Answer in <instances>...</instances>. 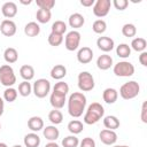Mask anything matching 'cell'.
Masks as SVG:
<instances>
[{
  "instance_id": "obj_49",
  "label": "cell",
  "mask_w": 147,
  "mask_h": 147,
  "mask_svg": "<svg viewBox=\"0 0 147 147\" xmlns=\"http://www.w3.org/2000/svg\"><path fill=\"white\" fill-rule=\"evenodd\" d=\"M0 147H8V146L5 142H0Z\"/></svg>"
},
{
  "instance_id": "obj_33",
  "label": "cell",
  "mask_w": 147,
  "mask_h": 147,
  "mask_svg": "<svg viewBox=\"0 0 147 147\" xmlns=\"http://www.w3.org/2000/svg\"><path fill=\"white\" fill-rule=\"evenodd\" d=\"M17 90H15L14 87H7L3 91V100L7 102H14L17 99Z\"/></svg>"
},
{
  "instance_id": "obj_22",
  "label": "cell",
  "mask_w": 147,
  "mask_h": 147,
  "mask_svg": "<svg viewBox=\"0 0 147 147\" xmlns=\"http://www.w3.org/2000/svg\"><path fill=\"white\" fill-rule=\"evenodd\" d=\"M67 75V68L63 64H56L51 70V77L56 80H61Z\"/></svg>"
},
{
  "instance_id": "obj_50",
  "label": "cell",
  "mask_w": 147,
  "mask_h": 147,
  "mask_svg": "<svg viewBox=\"0 0 147 147\" xmlns=\"http://www.w3.org/2000/svg\"><path fill=\"white\" fill-rule=\"evenodd\" d=\"M114 147H129V146H126V145H116Z\"/></svg>"
},
{
  "instance_id": "obj_18",
  "label": "cell",
  "mask_w": 147,
  "mask_h": 147,
  "mask_svg": "<svg viewBox=\"0 0 147 147\" xmlns=\"http://www.w3.org/2000/svg\"><path fill=\"white\" fill-rule=\"evenodd\" d=\"M117 98H118V92H117L115 88H113V87L106 88V90L103 91V93H102V99H103V101H105L106 103H108V105L115 103V102L117 101Z\"/></svg>"
},
{
  "instance_id": "obj_7",
  "label": "cell",
  "mask_w": 147,
  "mask_h": 147,
  "mask_svg": "<svg viewBox=\"0 0 147 147\" xmlns=\"http://www.w3.org/2000/svg\"><path fill=\"white\" fill-rule=\"evenodd\" d=\"M94 78L88 71H82L78 75V87L82 92H90L94 88Z\"/></svg>"
},
{
  "instance_id": "obj_5",
  "label": "cell",
  "mask_w": 147,
  "mask_h": 147,
  "mask_svg": "<svg viewBox=\"0 0 147 147\" xmlns=\"http://www.w3.org/2000/svg\"><path fill=\"white\" fill-rule=\"evenodd\" d=\"M32 92L39 99H42V98L47 96L48 93L51 92V83H49V80L46 79V78H39V79H37L33 83Z\"/></svg>"
},
{
  "instance_id": "obj_26",
  "label": "cell",
  "mask_w": 147,
  "mask_h": 147,
  "mask_svg": "<svg viewBox=\"0 0 147 147\" xmlns=\"http://www.w3.org/2000/svg\"><path fill=\"white\" fill-rule=\"evenodd\" d=\"M51 17H52V11L48 10V9H38L37 13H36V18L39 23L41 24H46L51 21Z\"/></svg>"
},
{
  "instance_id": "obj_19",
  "label": "cell",
  "mask_w": 147,
  "mask_h": 147,
  "mask_svg": "<svg viewBox=\"0 0 147 147\" xmlns=\"http://www.w3.org/2000/svg\"><path fill=\"white\" fill-rule=\"evenodd\" d=\"M42 134L47 140L55 141L60 136V131L55 125H48L42 129Z\"/></svg>"
},
{
  "instance_id": "obj_10",
  "label": "cell",
  "mask_w": 147,
  "mask_h": 147,
  "mask_svg": "<svg viewBox=\"0 0 147 147\" xmlns=\"http://www.w3.org/2000/svg\"><path fill=\"white\" fill-rule=\"evenodd\" d=\"M99 138L102 144H105L107 146H111L117 141V133L113 130L105 129L99 133Z\"/></svg>"
},
{
  "instance_id": "obj_45",
  "label": "cell",
  "mask_w": 147,
  "mask_h": 147,
  "mask_svg": "<svg viewBox=\"0 0 147 147\" xmlns=\"http://www.w3.org/2000/svg\"><path fill=\"white\" fill-rule=\"evenodd\" d=\"M94 0H80V5L84 7H91L94 5Z\"/></svg>"
},
{
  "instance_id": "obj_3",
  "label": "cell",
  "mask_w": 147,
  "mask_h": 147,
  "mask_svg": "<svg viewBox=\"0 0 147 147\" xmlns=\"http://www.w3.org/2000/svg\"><path fill=\"white\" fill-rule=\"evenodd\" d=\"M140 92V86L136 80H130L124 83L119 88V95L124 100H131L138 96Z\"/></svg>"
},
{
  "instance_id": "obj_44",
  "label": "cell",
  "mask_w": 147,
  "mask_h": 147,
  "mask_svg": "<svg viewBox=\"0 0 147 147\" xmlns=\"http://www.w3.org/2000/svg\"><path fill=\"white\" fill-rule=\"evenodd\" d=\"M139 62L144 67H147V52H141L139 55Z\"/></svg>"
},
{
  "instance_id": "obj_48",
  "label": "cell",
  "mask_w": 147,
  "mask_h": 147,
  "mask_svg": "<svg viewBox=\"0 0 147 147\" xmlns=\"http://www.w3.org/2000/svg\"><path fill=\"white\" fill-rule=\"evenodd\" d=\"M32 1L31 0H29V1H21V3H23V5H30Z\"/></svg>"
},
{
  "instance_id": "obj_36",
  "label": "cell",
  "mask_w": 147,
  "mask_h": 147,
  "mask_svg": "<svg viewBox=\"0 0 147 147\" xmlns=\"http://www.w3.org/2000/svg\"><path fill=\"white\" fill-rule=\"evenodd\" d=\"M92 30L98 33V34H102L106 30H107V23L103 21V20H96L93 22V25H92Z\"/></svg>"
},
{
  "instance_id": "obj_12",
  "label": "cell",
  "mask_w": 147,
  "mask_h": 147,
  "mask_svg": "<svg viewBox=\"0 0 147 147\" xmlns=\"http://www.w3.org/2000/svg\"><path fill=\"white\" fill-rule=\"evenodd\" d=\"M93 59V51L92 48L87 47V46H84L82 48L78 49L77 52V60L79 63L82 64H87L92 61Z\"/></svg>"
},
{
  "instance_id": "obj_40",
  "label": "cell",
  "mask_w": 147,
  "mask_h": 147,
  "mask_svg": "<svg viewBox=\"0 0 147 147\" xmlns=\"http://www.w3.org/2000/svg\"><path fill=\"white\" fill-rule=\"evenodd\" d=\"M36 3L40 9H48V10H51L55 6L54 0H37Z\"/></svg>"
},
{
  "instance_id": "obj_46",
  "label": "cell",
  "mask_w": 147,
  "mask_h": 147,
  "mask_svg": "<svg viewBox=\"0 0 147 147\" xmlns=\"http://www.w3.org/2000/svg\"><path fill=\"white\" fill-rule=\"evenodd\" d=\"M3 110H5V101H3V99L0 96V116L3 114Z\"/></svg>"
},
{
  "instance_id": "obj_30",
  "label": "cell",
  "mask_w": 147,
  "mask_h": 147,
  "mask_svg": "<svg viewBox=\"0 0 147 147\" xmlns=\"http://www.w3.org/2000/svg\"><path fill=\"white\" fill-rule=\"evenodd\" d=\"M116 54L118 57H122V59H126L131 55V47L127 45V44H119L117 47H116Z\"/></svg>"
},
{
  "instance_id": "obj_14",
  "label": "cell",
  "mask_w": 147,
  "mask_h": 147,
  "mask_svg": "<svg viewBox=\"0 0 147 147\" xmlns=\"http://www.w3.org/2000/svg\"><path fill=\"white\" fill-rule=\"evenodd\" d=\"M1 13L2 15L8 20V18H13L14 16H16L17 14V6L15 2L13 1H7L2 5L1 7Z\"/></svg>"
},
{
  "instance_id": "obj_13",
  "label": "cell",
  "mask_w": 147,
  "mask_h": 147,
  "mask_svg": "<svg viewBox=\"0 0 147 147\" xmlns=\"http://www.w3.org/2000/svg\"><path fill=\"white\" fill-rule=\"evenodd\" d=\"M96 46L99 49H101L105 53H108L114 49L115 42L110 37H99L96 40Z\"/></svg>"
},
{
  "instance_id": "obj_17",
  "label": "cell",
  "mask_w": 147,
  "mask_h": 147,
  "mask_svg": "<svg viewBox=\"0 0 147 147\" xmlns=\"http://www.w3.org/2000/svg\"><path fill=\"white\" fill-rule=\"evenodd\" d=\"M96 67L100 70H108L110 67H113V57L108 54H102L96 60Z\"/></svg>"
},
{
  "instance_id": "obj_6",
  "label": "cell",
  "mask_w": 147,
  "mask_h": 147,
  "mask_svg": "<svg viewBox=\"0 0 147 147\" xmlns=\"http://www.w3.org/2000/svg\"><path fill=\"white\" fill-rule=\"evenodd\" d=\"M117 77H131L134 74V65L129 61H119L113 68Z\"/></svg>"
},
{
  "instance_id": "obj_1",
  "label": "cell",
  "mask_w": 147,
  "mask_h": 147,
  "mask_svg": "<svg viewBox=\"0 0 147 147\" xmlns=\"http://www.w3.org/2000/svg\"><path fill=\"white\" fill-rule=\"evenodd\" d=\"M87 100L82 92H74L68 99V113L71 117L78 118L83 115Z\"/></svg>"
},
{
  "instance_id": "obj_41",
  "label": "cell",
  "mask_w": 147,
  "mask_h": 147,
  "mask_svg": "<svg viewBox=\"0 0 147 147\" xmlns=\"http://www.w3.org/2000/svg\"><path fill=\"white\" fill-rule=\"evenodd\" d=\"M111 3L114 5V7L117 10H124V9H126V7L129 5V1L127 0H114Z\"/></svg>"
},
{
  "instance_id": "obj_23",
  "label": "cell",
  "mask_w": 147,
  "mask_h": 147,
  "mask_svg": "<svg viewBox=\"0 0 147 147\" xmlns=\"http://www.w3.org/2000/svg\"><path fill=\"white\" fill-rule=\"evenodd\" d=\"M24 33L28 37H37L40 33V25L37 22H29L24 26Z\"/></svg>"
},
{
  "instance_id": "obj_47",
  "label": "cell",
  "mask_w": 147,
  "mask_h": 147,
  "mask_svg": "<svg viewBox=\"0 0 147 147\" xmlns=\"http://www.w3.org/2000/svg\"><path fill=\"white\" fill-rule=\"evenodd\" d=\"M45 147H60L55 141H49L48 144H46L45 145Z\"/></svg>"
},
{
  "instance_id": "obj_52",
  "label": "cell",
  "mask_w": 147,
  "mask_h": 147,
  "mask_svg": "<svg viewBox=\"0 0 147 147\" xmlns=\"http://www.w3.org/2000/svg\"><path fill=\"white\" fill-rule=\"evenodd\" d=\"M0 130H1V124H0Z\"/></svg>"
},
{
  "instance_id": "obj_21",
  "label": "cell",
  "mask_w": 147,
  "mask_h": 147,
  "mask_svg": "<svg viewBox=\"0 0 147 147\" xmlns=\"http://www.w3.org/2000/svg\"><path fill=\"white\" fill-rule=\"evenodd\" d=\"M24 146L25 147H39L40 145V137L36 132H31L25 134L24 137Z\"/></svg>"
},
{
  "instance_id": "obj_8",
  "label": "cell",
  "mask_w": 147,
  "mask_h": 147,
  "mask_svg": "<svg viewBox=\"0 0 147 147\" xmlns=\"http://www.w3.org/2000/svg\"><path fill=\"white\" fill-rule=\"evenodd\" d=\"M79 42H80V33L76 30L69 31L64 38V46L68 51L72 52L76 51L79 47Z\"/></svg>"
},
{
  "instance_id": "obj_51",
  "label": "cell",
  "mask_w": 147,
  "mask_h": 147,
  "mask_svg": "<svg viewBox=\"0 0 147 147\" xmlns=\"http://www.w3.org/2000/svg\"><path fill=\"white\" fill-rule=\"evenodd\" d=\"M13 147H23V146H21V145H14Z\"/></svg>"
},
{
  "instance_id": "obj_32",
  "label": "cell",
  "mask_w": 147,
  "mask_h": 147,
  "mask_svg": "<svg viewBox=\"0 0 147 147\" xmlns=\"http://www.w3.org/2000/svg\"><path fill=\"white\" fill-rule=\"evenodd\" d=\"M137 33V28L134 26V24L132 23H126L122 26V34L124 37H127V38H132L134 37Z\"/></svg>"
},
{
  "instance_id": "obj_15",
  "label": "cell",
  "mask_w": 147,
  "mask_h": 147,
  "mask_svg": "<svg viewBox=\"0 0 147 147\" xmlns=\"http://www.w3.org/2000/svg\"><path fill=\"white\" fill-rule=\"evenodd\" d=\"M67 95H62V94H59V93H55V92H52L51 96H49V102L52 105V107L54 109H61L64 107V103L67 101Z\"/></svg>"
},
{
  "instance_id": "obj_25",
  "label": "cell",
  "mask_w": 147,
  "mask_h": 147,
  "mask_svg": "<svg viewBox=\"0 0 147 147\" xmlns=\"http://www.w3.org/2000/svg\"><path fill=\"white\" fill-rule=\"evenodd\" d=\"M103 125L106 129L115 131L116 129L119 127V119L114 115H108L103 118Z\"/></svg>"
},
{
  "instance_id": "obj_28",
  "label": "cell",
  "mask_w": 147,
  "mask_h": 147,
  "mask_svg": "<svg viewBox=\"0 0 147 147\" xmlns=\"http://www.w3.org/2000/svg\"><path fill=\"white\" fill-rule=\"evenodd\" d=\"M3 59L7 63H15L18 59V53L14 47H8L3 52Z\"/></svg>"
},
{
  "instance_id": "obj_29",
  "label": "cell",
  "mask_w": 147,
  "mask_h": 147,
  "mask_svg": "<svg viewBox=\"0 0 147 147\" xmlns=\"http://www.w3.org/2000/svg\"><path fill=\"white\" fill-rule=\"evenodd\" d=\"M83 129H84V125H83V123H82L80 121H78V119H72V121H70V122L68 123V130H69V132H70L71 134H74V136L79 134V133L83 131Z\"/></svg>"
},
{
  "instance_id": "obj_4",
  "label": "cell",
  "mask_w": 147,
  "mask_h": 147,
  "mask_svg": "<svg viewBox=\"0 0 147 147\" xmlns=\"http://www.w3.org/2000/svg\"><path fill=\"white\" fill-rule=\"evenodd\" d=\"M0 83L6 87H11L16 83L14 69L9 64H3L0 67Z\"/></svg>"
},
{
  "instance_id": "obj_39",
  "label": "cell",
  "mask_w": 147,
  "mask_h": 147,
  "mask_svg": "<svg viewBox=\"0 0 147 147\" xmlns=\"http://www.w3.org/2000/svg\"><path fill=\"white\" fill-rule=\"evenodd\" d=\"M78 145H79V140L74 134L68 136L62 140V146L63 147H78Z\"/></svg>"
},
{
  "instance_id": "obj_35",
  "label": "cell",
  "mask_w": 147,
  "mask_h": 147,
  "mask_svg": "<svg viewBox=\"0 0 147 147\" xmlns=\"http://www.w3.org/2000/svg\"><path fill=\"white\" fill-rule=\"evenodd\" d=\"M52 32L57 33V34H64V32L67 31V24L63 21H55L52 24Z\"/></svg>"
},
{
  "instance_id": "obj_42",
  "label": "cell",
  "mask_w": 147,
  "mask_h": 147,
  "mask_svg": "<svg viewBox=\"0 0 147 147\" xmlns=\"http://www.w3.org/2000/svg\"><path fill=\"white\" fill-rule=\"evenodd\" d=\"M80 147H95V141L92 138L86 137L80 141Z\"/></svg>"
},
{
  "instance_id": "obj_27",
  "label": "cell",
  "mask_w": 147,
  "mask_h": 147,
  "mask_svg": "<svg viewBox=\"0 0 147 147\" xmlns=\"http://www.w3.org/2000/svg\"><path fill=\"white\" fill-rule=\"evenodd\" d=\"M133 51H136V52H145V49H146V47H147V41H146V39H144V38H141V37H137V38H134L132 41H131V46H130Z\"/></svg>"
},
{
  "instance_id": "obj_24",
  "label": "cell",
  "mask_w": 147,
  "mask_h": 147,
  "mask_svg": "<svg viewBox=\"0 0 147 147\" xmlns=\"http://www.w3.org/2000/svg\"><path fill=\"white\" fill-rule=\"evenodd\" d=\"M20 75H21V77H22L24 80L30 82V80L33 79V77H34V69H33V67L30 65V64H24V65H22V67L20 68Z\"/></svg>"
},
{
  "instance_id": "obj_38",
  "label": "cell",
  "mask_w": 147,
  "mask_h": 147,
  "mask_svg": "<svg viewBox=\"0 0 147 147\" xmlns=\"http://www.w3.org/2000/svg\"><path fill=\"white\" fill-rule=\"evenodd\" d=\"M53 92L59 93V94H62V95H67L68 92H69V85H68L67 83L60 80V82H57V83L54 85Z\"/></svg>"
},
{
  "instance_id": "obj_37",
  "label": "cell",
  "mask_w": 147,
  "mask_h": 147,
  "mask_svg": "<svg viewBox=\"0 0 147 147\" xmlns=\"http://www.w3.org/2000/svg\"><path fill=\"white\" fill-rule=\"evenodd\" d=\"M47 40H48V44H49L51 46L57 47V46H60V45L62 44V41H63V36H62V34L54 33V32H51L49 36H48V38H47Z\"/></svg>"
},
{
  "instance_id": "obj_9",
  "label": "cell",
  "mask_w": 147,
  "mask_h": 147,
  "mask_svg": "<svg viewBox=\"0 0 147 147\" xmlns=\"http://www.w3.org/2000/svg\"><path fill=\"white\" fill-rule=\"evenodd\" d=\"M111 7L110 0H96L93 5V14L96 17H105L108 15Z\"/></svg>"
},
{
  "instance_id": "obj_31",
  "label": "cell",
  "mask_w": 147,
  "mask_h": 147,
  "mask_svg": "<svg viewBox=\"0 0 147 147\" xmlns=\"http://www.w3.org/2000/svg\"><path fill=\"white\" fill-rule=\"evenodd\" d=\"M48 119L51 121V123L53 125H57V124H61L62 121H63V115L62 113L59 110V109H53L49 111L48 114Z\"/></svg>"
},
{
  "instance_id": "obj_34",
  "label": "cell",
  "mask_w": 147,
  "mask_h": 147,
  "mask_svg": "<svg viewBox=\"0 0 147 147\" xmlns=\"http://www.w3.org/2000/svg\"><path fill=\"white\" fill-rule=\"evenodd\" d=\"M31 92H32V86H31V84L29 82L23 80L22 83H20V85H18V93H20V95L29 96L31 94Z\"/></svg>"
},
{
  "instance_id": "obj_11",
  "label": "cell",
  "mask_w": 147,
  "mask_h": 147,
  "mask_svg": "<svg viewBox=\"0 0 147 147\" xmlns=\"http://www.w3.org/2000/svg\"><path fill=\"white\" fill-rule=\"evenodd\" d=\"M16 30H17L16 24L11 20H3L0 23V31L6 37H13L16 33Z\"/></svg>"
},
{
  "instance_id": "obj_20",
  "label": "cell",
  "mask_w": 147,
  "mask_h": 147,
  "mask_svg": "<svg viewBox=\"0 0 147 147\" xmlns=\"http://www.w3.org/2000/svg\"><path fill=\"white\" fill-rule=\"evenodd\" d=\"M28 127L32 132H38L44 129V121L39 116H32L28 121Z\"/></svg>"
},
{
  "instance_id": "obj_2",
  "label": "cell",
  "mask_w": 147,
  "mask_h": 147,
  "mask_svg": "<svg viewBox=\"0 0 147 147\" xmlns=\"http://www.w3.org/2000/svg\"><path fill=\"white\" fill-rule=\"evenodd\" d=\"M103 115H105V108L101 106V103L93 102L86 109V113L84 115V123L87 125L95 124L103 117Z\"/></svg>"
},
{
  "instance_id": "obj_43",
  "label": "cell",
  "mask_w": 147,
  "mask_h": 147,
  "mask_svg": "<svg viewBox=\"0 0 147 147\" xmlns=\"http://www.w3.org/2000/svg\"><path fill=\"white\" fill-rule=\"evenodd\" d=\"M147 101H144L142 102V106H141V121L144 123H147Z\"/></svg>"
},
{
  "instance_id": "obj_16",
  "label": "cell",
  "mask_w": 147,
  "mask_h": 147,
  "mask_svg": "<svg viewBox=\"0 0 147 147\" xmlns=\"http://www.w3.org/2000/svg\"><path fill=\"white\" fill-rule=\"evenodd\" d=\"M68 23H69V25H70L74 30H75V29H79V28H82V26L84 25L85 18H84V16H83L82 14H79V13H74V14H71V15L69 16Z\"/></svg>"
}]
</instances>
